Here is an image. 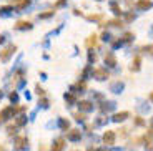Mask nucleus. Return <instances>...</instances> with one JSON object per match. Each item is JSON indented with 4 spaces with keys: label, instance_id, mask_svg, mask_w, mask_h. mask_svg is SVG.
I'll use <instances>...</instances> for the list:
<instances>
[{
    "label": "nucleus",
    "instance_id": "obj_1",
    "mask_svg": "<svg viewBox=\"0 0 153 151\" xmlns=\"http://www.w3.org/2000/svg\"><path fill=\"white\" fill-rule=\"evenodd\" d=\"M19 108H13V106H7V108H4L2 111H0V121H5L8 120V118H13V115H15V111Z\"/></svg>",
    "mask_w": 153,
    "mask_h": 151
},
{
    "label": "nucleus",
    "instance_id": "obj_2",
    "mask_svg": "<svg viewBox=\"0 0 153 151\" xmlns=\"http://www.w3.org/2000/svg\"><path fill=\"white\" fill-rule=\"evenodd\" d=\"M17 50V47L15 45H8L7 48H4L2 52H0V60L2 61H8V58L13 55V52Z\"/></svg>",
    "mask_w": 153,
    "mask_h": 151
},
{
    "label": "nucleus",
    "instance_id": "obj_3",
    "mask_svg": "<svg viewBox=\"0 0 153 151\" xmlns=\"http://www.w3.org/2000/svg\"><path fill=\"white\" fill-rule=\"evenodd\" d=\"M93 76H95L98 81H103V80H107L108 76H110V73H108L107 68H97V70H93Z\"/></svg>",
    "mask_w": 153,
    "mask_h": 151
},
{
    "label": "nucleus",
    "instance_id": "obj_4",
    "mask_svg": "<svg viewBox=\"0 0 153 151\" xmlns=\"http://www.w3.org/2000/svg\"><path fill=\"white\" fill-rule=\"evenodd\" d=\"M103 143L107 144V146L115 144V133H113V131H105V135H103Z\"/></svg>",
    "mask_w": 153,
    "mask_h": 151
},
{
    "label": "nucleus",
    "instance_id": "obj_5",
    "mask_svg": "<svg viewBox=\"0 0 153 151\" xmlns=\"http://www.w3.org/2000/svg\"><path fill=\"white\" fill-rule=\"evenodd\" d=\"M63 148H65V138H57L50 151H63Z\"/></svg>",
    "mask_w": 153,
    "mask_h": 151
},
{
    "label": "nucleus",
    "instance_id": "obj_6",
    "mask_svg": "<svg viewBox=\"0 0 153 151\" xmlns=\"http://www.w3.org/2000/svg\"><path fill=\"white\" fill-rule=\"evenodd\" d=\"M128 116H130V113H128V111H120V113H115L111 120H113L115 123H120V121H125Z\"/></svg>",
    "mask_w": 153,
    "mask_h": 151
},
{
    "label": "nucleus",
    "instance_id": "obj_7",
    "mask_svg": "<svg viewBox=\"0 0 153 151\" xmlns=\"http://www.w3.org/2000/svg\"><path fill=\"white\" fill-rule=\"evenodd\" d=\"M152 2L150 0H138L137 2V8L138 10H148V8H152Z\"/></svg>",
    "mask_w": 153,
    "mask_h": 151
},
{
    "label": "nucleus",
    "instance_id": "obj_8",
    "mask_svg": "<svg viewBox=\"0 0 153 151\" xmlns=\"http://www.w3.org/2000/svg\"><path fill=\"white\" fill-rule=\"evenodd\" d=\"M15 28H17V30H30L32 23L30 22H25V20H20V22L15 23Z\"/></svg>",
    "mask_w": 153,
    "mask_h": 151
},
{
    "label": "nucleus",
    "instance_id": "obj_9",
    "mask_svg": "<svg viewBox=\"0 0 153 151\" xmlns=\"http://www.w3.org/2000/svg\"><path fill=\"white\" fill-rule=\"evenodd\" d=\"M140 68H142V58L135 57L133 61H131V65H130V70H131V72H138Z\"/></svg>",
    "mask_w": 153,
    "mask_h": 151
},
{
    "label": "nucleus",
    "instance_id": "obj_10",
    "mask_svg": "<svg viewBox=\"0 0 153 151\" xmlns=\"http://www.w3.org/2000/svg\"><path fill=\"white\" fill-rule=\"evenodd\" d=\"M105 63L108 65V67H117V58H115V55L113 53H107V55H105Z\"/></svg>",
    "mask_w": 153,
    "mask_h": 151
},
{
    "label": "nucleus",
    "instance_id": "obj_11",
    "mask_svg": "<svg viewBox=\"0 0 153 151\" xmlns=\"http://www.w3.org/2000/svg\"><path fill=\"white\" fill-rule=\"evenodd\" d=\"M78 106H80V110H82V111H92V110H93L92 101H87V100L80 101V103H78Z\"/></svg>",
    "mask_w": 153,
    "mask_h": 151
},
{
    "label": "nucleus",
    "instance_id": "obj_12",
    "mask_svg": "<svg viewBox=\"0 0 153 151\" xmlns=\"http://www.w3.org/2000/svg\"><path fill=\"white\" fill-rule=\"evenodd\" d=\"M67 138H68L70 141H78L80 140V131H78V130H72V131L67 135Z\"/></svg>",
    "mask_w": 153,
    "mask_h": 151
},
{
    "label": "nucleus",
    "instance_id": "obj_13",
    "mask_svg": "<svg viewBox=\"0 0 153 151\" xmlns=\"http://www.w3.org/2000/svg\"><path fill=\"white\" fill-rule=\"evenodd\" d=\"M110 7H111V12H113V13H115L117 17H120V15L123 13V12H122V8H120V5L117 4V2H111V4H110Z\"/></svg>",
    "mask_w": 153,
    "mask_h": 151
},
{
    "label": "nucleus",
    "instance_id": "obj_14",
    "mask_svg": "<svg viewBox=\"0 0 153 151\" xmlns=\"http://www.w3.org/2000/svg\"><path fill=\"white\" fill-rule=\"evenodd\" d=\"M85 45L88 47V48H92V47L97 45V35H90V37L87 38V42H85Z\"/></svg>",
    "mask_w": 153,
    "mask_h": 151
},
{
    "label": "nucleus",
    "instance_id": "obj_15",
    "mask_svg": "<svg viewBox=\"0 0 153 151\" xmlns=\"http://www.w3.org/2000/svg\"><path fill=\"white\" fill-rule=\"evenodd\" d=\"M25 143H27V138H23V136H19L15 140V144H17L19 150H23V148H25Z\"/></svg>",
    "mask_w": 153,
    "mask_h": 151
},
{
    "label": "nucleus",
    "instance_id": "obj_16",
    "mask_svg": "<svg viewBox=\"0 0 153 151\" xmlns=\"http://www.w3.org/2000/svg\"><path fill=\"white\" fill-rule=\"evenodd\" d=\"M107 25H110V27H123V22L118 20V19H113V20H110Z\"/></svg>",
    "mask_w": 153,
    "mask_h": 151
},
{
    "label": "nucleus",
    "instance_id": "obj_17",
    "mask_svg": "<svg viewBox=\"0 0 153 151\" xmlns=\"http://www.w3.org/2000/svg\"><path fill=\"white\" fill-rule=\"evenodd\" d=\"M122 88H123V83H120V81H118V83L111 85V90H115L117 93H120V91H122Z\"/></svg>",
    "mask_w": 153,
    "mask_h": 151
},
{
    "label": "nucleus",
    "instance_id": "obj_18",
    "mask_svg": "<svg viewBox=\"0 0 153 151\" xmlns=\"http://www.w3.org/2000/svg\"><path fill=\"white\" fill-rule=\"evenodd\" d=\"M123 40H122V42L123 43H125V42H130V40H131V38H133V33H131V32H126V33L125 35H123Z\"/></svg>",
    "mask_w": 153,
    "mask_h": 151
},
{
    "label": "nucleus",
    "instance_id": "obj_19",
    "mask_svg": "<svg viewBox=\"0 0 153 151\" xmlns=\"http://www.w3.org/2000/svg\"><path fill=\"white\" fill-rule=\"evenodd\" d=\"M102 19H103L102 13H98V15H88L87 17V20H102Z\"/></svg>",
    "mask_w": 153,
    "mask_h": 151
},
{
    "label": "nucleus",
    "instance_id": "obj_20",
    "mask_svg": "<svg viewBox=\"0 0 153 151\" xmlns=\"http://www.w3.org/2000/svg\"><path fill=\"white\" fill-rule=\"evenodd\" d=\"M125 20H126V22H133V20H135V13H131V12H128V13L125 15Z\"/></svg>",
    "mask_w": 153,
    "mask_h": 151
},
{
    "label": "nucleus",
    "instance_id": "obj_21",
    "mask_svg": "<svg viewBox=\"0 0 153 151\" xmlns=\"http://www.w3.org/2000/svg\"><path fill=\"white\" fill-rule=\"evenodd\" d=\"M65 100H67L68 103H75V95H72V93L65 95Z\"/></svg>",
    "mask_w": 153,
    "mask_h": 151
},
{
    "label": "nucleus",
    "instance_id": "obj_22",
    "mask_svg": "<svg viewBox=\"0 0 153 151\" xmlns=\"http://www.w3.org/2000/svg\"><path fill=\"white\" fill-rule=\"evenodd\" d=\"M142 52H146V53H150V55H153V45L143 47V48H142Z\"/></svg>",
    "mask_w": 153,
    "mask_h": 151
},
{
    "label": "nucleus",
    "instance_id": "obj_23",
    "mask_svg": "<svg viewBox=\"0 0 153 151\" xmlns=\"http://www.w3.org/2000/svg\"><path fill=\"white\" fill-rule=\"evenodd\" d=\"M25 121H27V120H25V116H19V118H17V126L25 125Z\"/></svg>",
    "mask_w": 153,
    "mask_h": 151
},
{
    "label": "nucleus",
    "instance_id": "obj_24",
    "mask_svg": "<svg viewBox=\"0 0 153 151\" xmlns=\"http://www.w3.org/2000/svg\"><path fill=\"white\" fill-rule=\"evenodd\" d=\"M73 116H75L76 121H83V120H85V115H83V113H75Z\"/></svg>",
    "mask_w": 153,
    "mask_h": 151
},
{
    "label": "nucleus",
    "instance_id": "obj_25",
    "mask_svg": "<svg viewBox=\"0 0 153 151\" xmlns=\"http://www.w3.org/2000/svg\"><path fill=\"white\" fill-rule=\"evenodd\" d=\"M102 108H103V111H108V110L113 108V103H103V106H102Z\"/></svg>",
    "mask_w": 153,
    "mask_h": 151
},
{
    "label": "nucleus",
    "instance_id": "obj_26",
    "mask_svg": "<svg viewBox=\"0 0 153 151\" xmlns=\"http://www.w3.org/2000/svg\"><path fill=\"white\" fill-rule=\"evenodd\" d=\"M95 60H97V55H95V53L90 52V53H88V61H90V63H93Z\"/></svg>",
    "mask_w": 153,
    "mask_h": 151
},
{
    "label": "nucleus",
    "instance_id": "obj_27",
    "mask_svg": "<svg viewBox=\"0 0 153 151\" xmlns=\"http://www.w3.org/2000/svg\"><path fill=\"white\" fill-rule=\"evenodd\" d=\"M60 126H62V128H63V130H67V128H68V121L62 120V121H60Z\"/></svg>",
    "mask_w": 153,
    "mask_h": 151
},
{
    "label": "nucleus",
    "instance_id": "obj_28",
    "mask_svg": "<svg viewBox=\"0 0 153 151\" xmlns=\"http://www.w3.org/2000/svg\"><path fill=\"white\" fill-rule=\"evenodd\" d=\"M7 133H8V135H13V133H15V126H8V128H7Z\"/></svg>",
    "mask_w": 153,
    "mask_h": 151
},
{
    "label": "nucleus",
    "instance_id": "obj_29",
    "mask_svg": "<svg viewBox=\"0 0 153 151\" xmlns=\"http://www.w3.org/2000/svg\"><path fill=\"white\" fill-rule=\"evenodd\" d=\"M50 15H53V12H47V13H42V15H40V19H47V17H50Z\"/></svg>",
    "mask_w": 153,
    "mask_h": 151
},
{
    "label": "nucleus",
    "instance_id": "obj_30",
    "mask_svg": "<svg viewBox=\"0 0 153 151\" xmlns=\"http://www.w3.org/2000/svg\"><path fill=\"white\" fill-rule=\"evenodd\" d=\"M37 93H38V95H42V96H43V95H45V91H43V88H40V87L37 85Z\"/></svg>",
    "mask_w": 153,
    "mask_h": 151
},
{
    "label": "nucleus",
    "instance_id": "obj_31",
    "mask_svg": "<svg viewBox=\"0 0 153 151\" xmlns=\"http://www.w3.org/2000/svg\"><path fill=\"white\" fill-rule=\"evenodd\" d=\"M10 100H12V101H17V93H12L10 95Z\"/></svg>",
    "mask_w": 153,
    "mask_h": 151
},
{
    "label": "nucleus",
    "instance_id": "obj_32",
    "mask_svg": "<svg viewBox=\"0 0 153 151\" xmlns=\"http://www.w3.org/2000/svg\"><path fill=\"white\" fill-rule=\"evenodd\" d=\"M137 125H143V120H142V118H140V116L137 118Z\"/></svg>",
    "mask_w": 153,
    "mask_h": 151
},
{
    "label": "nucleus",
    "instance_id": "obj_33",
    "mask_svg": "<svg viewBox=\"0 0 153 151\" xmlns=\"http://www.w3.org/2000/svg\"><path fill=\"white\" fill-rule=\"evenodd\" d=\"M42 106H48V101H47V100H42Z\"/></svg>",
    "mask_w": 153,
    "mask_h": 151
},
{
    "label": "nucleus",
    "instance_id": "obj_34",
    "mask_svg": "<svg viewBox=\"0 0 153 151\" xmlns=\"http://www.w3.org/2000/svg\"><path fill=\"white\" fill-rule=\"evenodd\" d=\"M63 2H65V0H58V4H57V5H62Z\"/></svg>",
    "mask_w": 153,
    "mask_h": 151
},
{
    "label": "nucleus",
    "instance_id": "obj_35",
    "mask_svg": "<svg viewBox=\"0 0 153 151\" xmlns=\"http://www.w3.org/2000/svg\"><path fill=\"white\" fill-rule=\"evenodd\" d=\"M150 100H152V101H153V91H152V93H150Z\"/></svg>",
    "mask_w": 153,
    "mask_h": 151
},
{
    "label": "nucleus",
    "instance_id": "obj_36",
    "mask_svg": "<svg viewBox=\"0 0 153 151\" xmlns=\"http://www.w3.org/2000/svg\"><path fill=\"white\" fill-rule=\"evenodd\" d=\"M2 42H4V37H2V35H0V43H2Z\"/></svg>",
    "mask_w": 153,
    "mask_h": 151
},
{
    "label": "nucleus",
    "instance_id": "obj_37",
    "mask_svg": "<svg viewBox=\"0 0 153 151\" xmlns=\"http://www.w3.org/2000/svg\"><path fill=\"white\" fill-rule=\"evenodd\" d=\"M0 98H2V93H0Z\"/></svg>",
    "mask_w": 153,
    "mask_h": 151
},
{
    "label": "nucleus",
    "instance_id": "obj_38",
    "mask_svg": "<svg viewBox=\"0 0 153 151\" xmlns=\"http://www.w3.org/2000/svg\"><path fill=\"white\" fill-rule=\"evenodd\" d=\"M152 125H153V121H152Z\"/></svg>",
    "mask_w": 153,
    "mask_h": 151
}]
</instances>
